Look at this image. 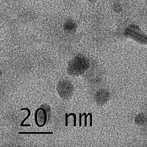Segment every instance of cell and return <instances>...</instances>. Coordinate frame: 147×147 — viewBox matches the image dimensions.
Instances as JSON below:
<instances>
[{
	"label": "cell",
	"instance_id": "6da1fadb",
	"mask_svg": "<svg viewBox=\"0 0 147 147\" xmlns=\"http://www.w3.org/2000/svg\"><path fill=\"white\" fill-rule=\"evenodd\" d=\"M125 35L130 38L136 40L141 44L147 43V37L139 27L135 25L129 26L126 29Z\"/></svg>",
	"mask_w": 147,
	"mask_h": 147
},
{
	"label": "cell",
	"instance_id": "7a4b0ae2",
	"mask_svg": "<svg viewBox=\"0 0 147 147\" xmlns=\"http://www.w3.org/2000/svg\"><path fill=\"white\" fill-rule=\"evenodd\" d=\"M35 124L37 126L40 127V125L39 123H43L42 127H43L44 125H45L47 121V115L46 110L43 108H40L37 109L35 112Z\"/></svg>",
	"mask_w": 147,
	"mask_h": 147
},
{
	"label": "cell",
	"instance_id": "3957f363",
	"mask_svg": "<svg viewBox=\"0 0 147 147\" xmlns=\"http://www.w3.org/2000/svg\"><path fill=\"white\" fill-rule=\"evenodd\" d=\"M135 120H136V123L137 124L142 125L145 122L146 119L145 116L143 114H139V115L137 116V117H136Z\"/></svg>",
	"mask_w": 147,
	"mask_h": 147
},
{
	"label": "cell",
	"instance_id": "277c9868",
	"mask_svg": "<svg viewBox=\"0 0 147 147\" xmlns=\"http://www.w3.org/2000/svg\"><path fill=\"white\" fill-rule=\"evenodd\" d=\"M27 110V111H28V115L27 117L25 119H24V120L22 121V123L20 125V126H21V127H30L31 125H30V124H29V125H24V123L25 122L26 120L28 119V118L30 116V114H31V111H30V110L29 109H28V108H24V109H21V111H23V110Z\"/></svg>",
	"mask_w": 147,
	"mask_h": 147
},
{
	"label": "cell",
	"instance_id": "5b68a950",
	"mask_svg": "<svg viewBox=\"0 0 147 147\" xmlns=\"http://www.w3.org/2000/svg\"><path fill=\"white\" fill-rule=\"evenodd\" d=\"M19 134H53V132H19Z\"/></svg>",
	"mask_w": 147,
	"mask_h": 147
},
{
	"label": "cell",
	"instance_id": "8992f818",
	"mask_svg": "<svg viewBox=\"0 0 147 147\" xmlns=\"http://www.w3.org/2000/svg\"><path fill=\"white\" fill-rule=\"evenodd\" d=\"M71 115H73L74 116V127H76V114H69L68 116V117H70Z\"/></svg>",
	"mask_w": 147,
	"mask_h": 147
},
{
	"label": "cell",
	"instance_id": "52a82bcc",
	"mask_svg": "<svg viewBox=\"0 0 147 147\" xmlns=\"http://www.w3.org/2000/svg\"><path fill=\"white\" fill-rule=\"evenodd\" d=\"M65 117H66V124H65V126L66 127H68V118L69 117L68 116V114H65Z\"/></svg>",
	"mask_w": 147,
	"mask_h": 147
},
{
	"label": "cell",
	"instance_id": "ba28073f",
	"mask_svg": "<svg viewBox=\"0 0 147 147\" xmlns=\"http://www.w3.org/2000/svg\"><path fill=\"white\" fill-rule=\"evenodd\" d=\"M84 115L85 116V127H86L87 126V117L88 116V115L87 116L86 115V114L84 113L82 114V116Z\"/></svg>",
	"mask_w": 147,
	"mask_h": 147
},
{
	"label": "cell",
	"instance_id": "9c48e42d",
	"mask_svg": "<svg viewBox=\"0 0 147 147\" xmlns=\"http://www.w3.org/2000/svg\"><path fill=\"white\" fill-rule=\"evenodd\" d=\"M80 127H81L82 126V114L80 113Z\"/></svg>",
	"mask_w": 147,
	"mask_h": 147
},
{
	"label": "cell",
	"instance_id": "30bf717a",
	"mask_svg": "<svg viewBox=\"0 0 147 147\" xmlns=\"http://www.w3.org/2000/svg\"><path fill=\"white\" fill-rule=\"evenodd\" d=\"M90 1H93V0H90Z\"/></svg>",
	"mask_w": 147,
	"mask_h": 147
}]
</instances>
